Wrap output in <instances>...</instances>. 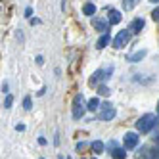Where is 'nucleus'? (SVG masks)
I'll list each match as a JSON object with an SVG mask.
<instances>
[{"mask_svg":"<svg viewBox=\"0 0 159 159\" xmlns=\"http://www.w3.org/2000/svg\"><path fill=\"white\" fill-rule=\"evenodd\" d=\"M155 125H157V117L153 113H146V115H142L138 121H136V130L140 134H148Z\"/></svg>","mask_w":159,"mask_h":159,"instance_id":"f257e3e1","label":"nucleus"},{"mask_svg":"<svg viewBox=\"0 0 159 159\" xmlns=\"http://www.w3.org/2000/svg\"><path fill=\"white\" fill-rule=\"evenodd\" d=\"M86 109L88 107L84 106V102H83V94H77L73 98V119H81Z\"/></svg>","mask_w":159,"mask_h":159,"instance_id":"f03ea898","label":"nucleus"},{"mask_svg":"<svg viewBox=\"0 0 159 159\" xmlns=\"http://www.w3.org/2000/svg\"><path fill=\"white\" fill-rule=\"evenodd\" d=\"M130 40V33L125 29V31H119L117 33V37L113 39V48H123V46H127V42Z\"/></svg>","mask_w":159,"mask_h":159,"instance_id":"7ed1b4c3","label":"nucleus"},{"mask_svg":"<svg viewBox=\"0 0 159 159\" xmlns=\"http://www.w3.org/2000/svg\"><path fill=\"white\" fill-rule=\"evenodd\" d=\"M123 144H125V150H134L138 146V134L136 132H127L123 136Z\"/></svg>","mask_w":159,"mask_h":159,"instance_id":"20e7f679","label":"nucleus"},{"mask_svg":"<svg viewBox=\"0 0 159 159\" xmlns=\"http://www.w3.org/2000/svg\"><path fill=\"white\" fill-rule=\"evenodd\" d=\"M115 115H117V111H115V107H113L111 104H106L104 107H102V111H100V119L102 121H111Z\"/></svg>","mask_w":159,"mask_h":159,"instance_id":"39448f33","label":"nucleus"},{"mask_svg":"<svg viewBox=\"0 0 159 159\" xmlns=\"http://www.w3.org/2000/svg\"><path fill=\"white\" fill-rule=\"evenodd\" d=\"M106 75H107V73H106L104 69H98V71H94L92 79H90V84H96V83H102V81H104V79H107Z\"/></svg>","mask_w":159,"mask_h":159,"instance_id":"423d86ee","label":"nucleus"},{"mask_svg":"<svg viewBox=\"0 0 159 159\" xmlns=\"http://www.w3.org/2000/svg\"><path fill=\"white\" fill-rule=\"evenodd\" d=\"M92 27L96 29V31H107V21H104V19H100V17H94L92 19Z\"/></svg>","mask_w":159,"mask_h":159,"instance_id":"0eeeda50","label":"nucleus"},{"mask_svg":"<svg viewBox=\"0 0 159 159\" xmlns=\"http://www.w3.org/2000/svg\"><path fill=\"white\" fill-rule=\"evenodd\" d=\"M144 25H146V21H144L142 17H136L132 23H130V31H132V33H140V31L144 29Z\"/></svg>","mask_w":159,"mask_h":159,"instance_id":"6e6552de","label":"nucleus"},{"mask_svg":"<svg viewBox=\"0 0 159 159\" xmlns=\"http://www.w3.org/2000/svg\"><path fill=\"white\" fill-rule=\"evenodd\" d=\"M146 54H148V50H138V52H134L132 56H129V61L136 63V61H140V60H144V58H146Z\"/></svg>","mask_w":159,"mask_h":159,"instance_id":"1a4fd4ad","label":"nucleus"},{"mask_svg":"<svg viewBox=\"0 0 159 159\" xmlns=\"http://www.w3.org/2000/svg\"><path fill=\"white\" fill-rule=\"evenodd\" d=\"M109 23L111 25L121 23V12H119V10H111V12H109Z\"/></svg>","mask_w":159,"mask_h":159,"instance_id":"9d476101","label":"nucleus"},{"mask_svg":"<svg viewBox=\"0 0 159 159\" xmlns=\"http://www.w3.org/2000/svg\"><path fill=\"white\" fill-rule=\"evenodd\" d=\"M111 157L113 159H127V150H123V148H115V150H111Z\"/></svg>","mask_w":159,"mask_h":159,"instance_id":"9b49d317","label":"nucleus"},{"mask_svg":"<svg viewBox=\"0 0 159 159\" xmlns=\"http://www.w3.org/2000/svg\"><path fill=\"white\" fill-rule=\"evenodd\" d=\"M83 12H84V16H94V14H96V6H94L92 2H86V4L83 6Z\"/></svg>","mask_w":159,"mask_h":159,"instance_id":"f8f14e48","label":"nucleus"},{"mask_svg":"<svg viewBox=\"0 0 159 159\" xmlns=\"http://www.w3.org/2000/svg\"><path fill=\"white\" fill-rule=\"evenodd\" d=\"M86 107H88V111H96V109H100V100H98V98H90L88 104H86Z\"/></svg>","mask_w":159,"mask_h":159,"instance_id":"ddd939ff","label":"nucleus"},{"mask_svg":"<svg viewBox=\"0 0 159 159\" xmlns=\"http://www.w3.org/2000/svg\"><path fill=\"white\" fill-rule=\"evenodd\" d=\"M107 42H109V35H102V37H100V40L96 42V48H98V50L106 48V46H107Z\"/></svg>","mask_w":159,"mask_h":159,"instance_id":"4468645a","label":"nucleus"},{"mask_svg":"<svg viewBox=\"0 0 159 159\" xmlns=\"http://www.w3.org/2000/svg\"><path fill=\"white\" fill-rule=\"evenodd\" d=\"M138 2H140V0H123V8L129 12V10H132V8H134L136 4H138Z\"/></svg>","mask_w":159,"mask_h":159,"instance_id":"2eb2a0df","label":"nucleus"},{"mask_svg":"<svg viewBox=\"0 0 159 159\" xmlns=\"http://www.w3.org/2000/svg\"><path fill=\"white\" fill-rule=\"evenodd\" d=\"M92 150H94V153H102L104 152V142H100V140L92 142Z\"/></svg>","mask_w":159,"mask_h":159,"instance_id":"dca6fc26","label":"nucleus"},{"mask_svg":"<svg viewBox=\"0 0 159 159\" xmlns=\"http://www.w3.org/2000/svg\"><path fill=\"white\" fill-rule=\"evenodd\" d=\"M12 104H14V98L8 94V96H6V100H4V107H6V109H10V107H12Z\"/></svg>","mask_w":159,"mask_h":159,"instance_id":"f3484780","label":"nucleus"},{"mask_svg":"<svg viewBox=\"0 0 159 159\" xmlns=\"http://www.w3.org/2000/svg\"><path fill=\"white\" fill-rule=\"evenodd\" d=\"M23 107H25L27 111H31V107H33V102H31L29 96H25V100H23Z\"/></svg>","mask_w":159,"mask_h":159,"instance_id":"a211bd4d","label":"nucleus"},{"mask_svg":"<svg viewBox=\"0 0 159 159\" xmlns=\"http://www.w3.org/2000/svg\"><path fill=\"white\" fill-rule=\"evenodd\" d=\"M98 92H100V94H102V96H109V88H107V86H106V84H102V86H100V88H98Z\"/></svg>","mask_w":159,"mask_h":159,"instance_id":"6ab92c4d","label":"nucleus"},{"mask_svg":"<svg viewBox=\"0 0 159 159\" xmlns=\"http://www.w3.org/2000/svg\"><path fill=\"white\" fill-rule=\"evenodd\" d=\"M152 19L153 21H159V8H155L153 12H152Z\"/></svg>","mask_w":159,"mask_h":159,"instance_id":"aec40b11","label":"nucleus"},{"mask_svg":"<svg viewBox=\"0 0 159 159\" xmlns=\"http://www.w3.org/2000/svg\"><path fill=\"white\" fill-rule=\"evenodd\" d=\"M84 148H86V142H79V144H77V150H79V152L84 150Z\"/></svg>","mask_w":159,"mask_h":159,"instance_id":"412c9836","label":"nucleus"},{"mask_svg":"<svg viewBox=\"0 0 159 159\" xmlns=\"http://www.w3.org/2000/svg\"><path fill=\"white\" fill-rule=\"evenodd\" d=\"M107 148H109V150H115V148H117V142H115V140H111V142L107 144Z\"/></svg>","mask_w":159,"mask_h":159,"instance_id":"4be33fe9","label":"nucleus"},{"mask_svg":"<svg viewBox=\"0 0 159 159\" xmlns=\"http://www.w3.org/2000/svg\"><path fill=\"white\" fill-rule=\"evenodd\" d=\"M16 130H19V132H23V130H25V125H16Z\"/></svg>","mask_w":159,"mask_h":159,"instance_id":"5701e85b","label":"nucleus"},{"mask_svg":"<svg viewBox=\"0 0 159 159\" xmlns=\"http://www.w3.org/2000/svg\"><path fill=\"white\" fill-rule=\"evenodd\" d=\"M39 144H40V146H46V138H44V136H40V138H39Z\"/></svg>","mask_w":159,"mask_h":159,"instance_id":"b1692460","label":"nucleus"},{"mask_svg":"<svg viewBox=\"0 0 159 159\" xmlns=\"http://www.w3.org/2000/svg\"><path fill=\"white\" fill-rule=\"evenodd\" d=\"M37 63H39V65L44 63V58H42V56H37Z\"/></svg>","mask_w":159,"mask_h":159,"instance_id":"393cba45","label":"nucleus"},{"mask_svg":"<svg viewBox=\"0 0 159 159\" xmlns=\"http://www.w3.org/2000/svg\"><path fill=\"white\" fill-rule=\"evenodd\" d=\"M25 16H27V17H31V16H33V10H31V8H27V10H25Z\"/></svg>","mask_w":159,"mask_h":159,"instance_id":"a878e982","label":"nucleus"},{"mask_svg":"<svg viewBox=\"0 0 159 159\" xmlns=\"http://www.w3.org/2000/svg\"><path fill=\"white\" fill-rule=\"evenodd\" d=\"M155 144L159 146V132H157V136H155Z\"/></svg>","mask_w":159,"mask_h":159,"instance_id":"bb28decb","label":"nucleus"},{"mask_svg":"<svg viewBox=\"0 0 159 159\" xmlns=\"http://www.w3.org/2000/svg\"><path fill=\"white\" fill-rule=\"evenodd\" d=\"M150 2H153V4H157V2H159V0H150Z\"/></svg>","mask_w":159,"mask_h":159,"instance_id":"cd10ccee","label":"nucleus"},{"mask_svg":"<svg viewBox=\"0 0 159 159\" xmlns=\"http://www.w3.org/2000/svg\"><path fill=\"white\" fill-rule=\"evenodd\" d=\"M157 115H159V102H157Z\"/></svg>","mask_w":159,"mask_h":159,"instance_id":"c85d7f7f","label":"nucleus"},{"mask_svg":"<svg viewBox=\"0 0 159 159\" xmlns=\"http://www.w3.org/2000/svg\"><path fill=\"white\" fill-rule=\"evenodd\" d=\"M40 159H44V157H40Z\"/></svg>","mask_w":159,"mask_h":159,"instance_id":"c756f323","label":"nucleus"}]
</instances>
